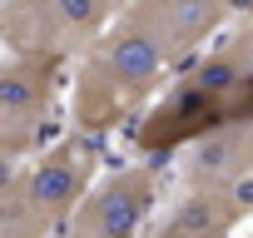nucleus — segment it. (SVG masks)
<instances>
[{"instance_id": "2", "label": "nucleus", "mask_w": 253, "mask_h": 238, "mask_svg": "<svg viewBox=\"0 0 253 238\" xmlns=\"http://www.w3.org/2000/svg\"><path fill=\"white\" fill-rule=\"evenodd\" d=\"M164 75L174 65L164 60L159 40L134 20V10L124 5L114 25L80 55L75 79H70V124L75 134H109L129 119H144L154 99L164 94Z\"/></svg>"}, {"instance_id": "1", "label": "nucleus", "mask_w": 253, "mask_h": 238, "mask_svg": "<svg viewBox=\"0 0 253 238\" xmlns=\"http://www.w3.org/2000/svg\"><path fill=\"white\" fill-rule=\"evenodd\" d=\"M233 119H253V25L248 20H238L233 35H223L199 60H189V70L139 119L134 144L144 154H174L199 134L233 124Z\"/></svg>"}, {"instance_id": "9", "label": "nucleus", "mask_w": 253, "mask_h": 238, "mask_svg": "<svg viewBox=\"0 0 253 238\" xmlns=\"http://www.w3.org/2000/svg\"><path fill=\"white\" fill-rule=\"evenodd\" d=\"M50 233H60V228L40 213V203L25 194L20 179L10 189H0V238H50Z\"/></svg>"}, {"instance_id": "5", "label": "nucleus", "mask_w": 253, "mask_h": 238, "mask_svg": "<svg viewBox=\"0 0 253 238\" xmlns=\"http://www.w3.org/2000/svg\"><path fill=\"white\" fill-rule=\"evenodd\" d=\"M60 79H65V60H55V55L10 50L0 60V139L45 144L50 109L60 99Z\"/></svg>"}, {"instance_id": "6", "label": "nucleus", "mask_w": 253, "mask_h": 238, "mask_svg": "<svg viewBox=\"0 0 253 238\" xmlns=\"http://www.w3.org/2000/svg\"><path fill=\"white\" fill-rule=\"evenodd\" d=\"M20 184H25V194L40 203V213H45L55 228H65L70 213L80 208V198H84L89 184H94L89 134H65V139L45 144V149L30 159V169L20 174Z\"/></svg>"}, {"instance_id": "4", "label": "nucleus", "mask_w": 253, "mask_h": 238, "mask_svg": "<svg viewBox=\"0 0 253 238\" xmlns=\"http://www.w3.org/2000/svg\"><path fill=\"white\" fill-rule=\"evenodd\" d=\"M159 203V169L154 164H124L89 184L60 238H144V223Z\"/></svg>"}, {"instance_id": "11", "label": "nucleus", "mask_w": 253, "mask_h": 238, "mask_svg": "<svg viewBox=\"0 0 253 238\" xmlns=\"http://www.w3.org/2000/svg\"><path fill=\"white\" fill-rule=\"evenodd\" d=\"M218 5H228V10H233V20L243 15V0H218Z\"/></svg>"}, {"instance_id": "3", "label": "nucleus", "mask_w": 253, "mask_h": 238, "mask_svg": "<svg viewBox=\"0 0 253 238\" xmlns=\"http://www.w3.org/2000/svg\"><path fill=\"white\" fill-rule=\"evenodd\" d=\"M124 10V0H0V40L10 50L80 60Z\"/></svg>"}, {"instance_id": "10", "label": "nucleus", "mask_w": 253, "mask_h": 238, "mask_svg": "<svg viewBox=\"0 0 253 238\" xmlns=\"http://www.w3.org/2000/svg\"><path fill=\"white\" fill-rule=\"evenodd\" d=\"M144 238H194V233H184V228H179V223H174V218L164 213V218H159V223H154V228H149Z\"/></svg>"}, {"instance_id": "7", "label": "nucleus", "mask_w": 253, "mask_h": 238, "mask_svg": "<svg viewBox=\"0 0 253 238\" xmlns=\"http://www.w3.org/2000/svg\"><path fill=\"white\" fill-rule=\"evenodd\" d=\"M124 5L159 40V50H164V60L174 70L199 60L209 50V40H218L223 25L233 20V10L218 5V0H124Z\"/></svg>"}, {"instance_id": "12", "label": "nucleus", "mask_w": 253, "mask_h": 238, "mask_svg": "<svg viewBox=\"0 0 253 238\" xmlns=\"http://www.w3.org/2000/svg\"><path fill=\"white\" fill-rule=\"evenodd\" d=\"M238 20H248V25H253V0H243V15H238Z\"/></svg>"}, {"instance_id": "8", "label": "nucleus", "mask_w": 253, "mask_h": 238, "mask_svg": "<svg viewBox=\"0 0 253 238\" xmlns=\"http://www.w3.org/2000/svg\"><path fill=\"white\" fill-rule=\"evenodd\" d=\"M253 184V119H233L184 144V189H243Z\"/></svg>"}]
</instances>
